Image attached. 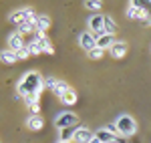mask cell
I'll return each mask as SVG.
<instances>
[{"label":"cell","instance_id":"6da1fadb","mask_svg":"<svg viewBox=\"0 0 151 143\" xmlns=\"http://www.w3.org/2000/svg\"><path fill=\"white\" fill-rule=\"evenodd\" d=\"M45 77L38 71H28L20 77V81L16 85V95L20 99H40L42 91H45Z\"/></svg>","mask_w":151,"mask_h":143},{"label":"cell","instance_id":"7a4b0ae2","mask_svg":"<svg viewBox=\"0 0 151 143\" xmlns=\"http://www.w3.org/2000/svg\"><path fill=\"white\" fill-rule=\"evenodd\" d=\"M113 125H115V131L119 137H133L137 133V123L129 113H121Z\"/></svg>","mask_w":151,"mask_h":143},{"label":"cell","instance_id":"3957f363","mask_svg":"<svg viewBox=\"0 0 151 143\" xmlns=\"http://www.w3.org/2000/svg\"><path fill=\"white\" fill-rule=\"evenodd\" d=\"M77 123H79V117L73 111H60V113L55 115V127L58 131L69 129V127H77Z\"/></svg>","mask_w":151,"mask_h":143},{"label":"cell","instance_id":"277c9868","mask_svg":"<svg viewBox=\"0 0 151 143\" xmlns=\"http://www.w3.org/2000/svg\"><path fill=\"white\" fill-rule=\"evenodd\" d=\"M87 24H89V30L93 32V34H105V14L101 12H97V14H91L89 18H87Z\"/></svg>","mask_w":151,"mask_h":143},{"label":"cell","instance_id":"5b68a950","mask_svg":"<svg viewBox=\"0 0 151 143\" xmlns=\"http://www.w3.org/2000/svg\"><path fill=\"white\" fill-rule=\"evenodd\" d=\"M6 42H8V50H12V52H20L22 48H26V42H24V38H22V34L20 32H10L8 34V38H6Z\"/></svg>","mask_w":151,"mask_h":143},{"label":"cell","instance_id":"8992f818","mask_svg":"<svg viewBox=\"0 0 151 143\" xmlns=\"http://www.w3.org/2000/svg\"><path fill=\"white\" fill-rule=\"evenodd\" d=\"M79 45H81L83 50L91 52L93 48H97V34H93L91 30H85L79 34Z\"/></svg>","mask_w":151,"mask_h":143},{"label":"cell","instance_id":"52a82bcc","mask_svg":"<svg viewBox=\"0 0 151 143\" xmlns=\"http://www.w3.org/2000/svg\"><path fill=\"white\" fill-rule=\"evenodd\" d=\"M30 10L32 8H18V10H14L8 14V22L14 24V26H20V24H24L26 20H28V14H30Z\"/></svg>","mask_w":151,"mask_h":143},{"label":"cell","instance_id":"ba28073f","mask_svg":"<svg viewBox=\"0 0 151 143\" xmlns=\"http://www.w3.org/2000/svg\"><path fill=\"white\" fill-rule=\"evenodd\" d=\"M95 137V133L89 127H77V131L73 135V143H89Z\"/></svg>","mask_w":151,"mask_h":143},{"label":"cell","instance_id":"9c48e42d","mask_svg":"<svg viewBox=\"0 0 151 143\" xmlns=\"http://www.w3.org/2000/svg\"><path fill=\"white\" fill-rule=\"evenodd\" d=\"M127 50H129V45L125 40H117L115 45H113V48L109 50V55H111L113 59H123V57L127 55Z\"/></svg>","mask_w":151,"mask_h":143},{"label":"cell","instance_id":"30bf717a","mask_svg":"<svg viewBox=\"0 0 151 143\" xmlns=\"http://www.w3.org/2000/svg\"><path fill=\"white\" fill-rule=\"evenodd\" d=\"M115 42H117V40H115V36H113V34H107V32H105V34L97 36V47L103 48V50H111Z\"/></svg>","mask_w":151,"mask_h":143},{"label":"cell","instance_id":"8fae6325","mask_svg":"<svg viewBox=\"0 0 151 143\" xmlns=\"http://www.w3.org/2000/svg\"><path fill=\"white\" fill-rule=\"evenodd\" d=\"M26 127H28L30 131H40V129L45 127V119H42V115H28V119H26Z\"/></svg>","mask_w":151,"mask_h":143},{"label":"cell","instance_id":"7c38bea8","mask_svg":"<svg viewBox=\"0 0 151 143\" xmlns=\"http://www.w3.org/2000/svg\"><path fill=\"white\" fill-rule=\"evenodd\" d=\"M77 99H79V97H77V91H75V89H70V91H67L65 95L60 97V103H63L65 107H73V105L77 103Z\"/></svg>","mask_w":151,"mask_h":143},{"label":"cell","instance_id":"4fadbf2b","mask_svg":"<svg viewBox=\"0 0 151 143\" xmlns=\"http://www.w3.org/2000/svg\"><path fill=\"white\" fill-rule=\"evenodd\" d=\"M0 59H2L4 65H14V63L18 60V55H16V52H12V50H8V48H4V50L0 52Z\"/></svg>","mask_w":151,"mask_h":143},{"label":"cell","instance_id":"5bb4252c","mask_svg":"<svg viewBox=\"0 0 151 143\" xmlns=\"http://www.w3.org/2000/svg\"><path fill=\"white\" fill-rule=\"evenodd\" d=\"M67 91H70V85L67 83V81H63V79H58V83H57V87L52 89V93H55V95H57L58 99H60V97L65 95Z\"/></svg>","mask_w":151,"mask_h":143},{"label":"cell","instance_id":"9a60e30c","mask_svg":"<svg viewBox=\"0 0 151 143\" xmlns=\"http://www.w3.org/2000/svg\"><path fill=\"white\" fill-rule=\"evenodd\" d=\"M48 26H50V16H47V14H40V16H38V20H36V30L47 32Z\"/></svg>","mask_w":151,"mask_h":143},{"label":"cell","instance_id":"2e32d148","mask_svg":"<svg viewBox=\"0 0 151 143\" xmlns=\"http://www.w3.org/2000/svg\"><path fill=\"white\" fill-rule=\"evenodd\" d=\"M105 32L107 34H113V36L117 32V24L113 20V16H109V14H105Z\"/></svg>","mask_w":151,"mask_h":143},{"label":"cell","instance_id":"e0dca14e","mask_svg":"<svg viewBox=\"0 0 151 143\" xmlns=\"http://www.w3.org/2000/svg\"><path fill=\"white\" fill-rule=\"evenodd\" d=\"M26 48L30 50V55H42V52H45V50H42V47H40V42H38V40H35V38L26 42Z\"/></svg>","mask_w":151,"mask_h":143},{"label":"cell","instance_id":"ac0fdd59","mask_svg":"<svg viewBox=\"0 0 151 143\" xmlns=\"http://www.w3.org/2000/svg\"><path fill=\"white\" fill-rule=\"evenodd\" d=\"M77 131V127H69V129H63L60 135H58V141H70L73 139V135Z\"/></svg>","mask_w":151,"mask_h":143},{"label":"cell","instance_id":"d6986e66","mask_svg":"<svg viewBox=\"0 0 151 143\" xmlns=\"http://www.w3.org/2000/svg\"><path fill=\"white\" fill-rule=\"evenodd\" d=\"M85 8H89V10H93V14H97V10L103 8V2L101 0H87L85 2Z\"/></svg>","mask_w":151,"mask_h":143},{"label":"cell","instance_id":"ffe728a7","mask_svg":"<svg viewBox=\"0 0 151 143\" xmlns=\"http://www.w3.org/2000/svg\"><path fill=\"white\" fill-rule=\"evenodd\" d=\"M38 42H40V47H42V50H45V52H47V55H52V52H55V48H52V42H50V38H42V40H38Z\"/></svg>","mask_w":151,"mask_h":143},{"label":"cell","instance_id":"44dd1931","mask_svg":"<svg viewBox=\"0 0 151 143\" xmlns=\"http://www.w3.org/2000/svg\"><path fill=\"white\" fill-rule=\"evenodd\" d=\"M16 32H20V34H28V32H35V26H30V24H20V26H16Z\"/></svg>","mask_w":151,"mask_h":143},{"label":"cell","instance_id":"7402d4cb","mask_svg":"<svg viewBox=\"0 0 151 143\" xmlns=\"http://www.w3.org/2000/svg\"><path fill=\"white\" fill-rule=\"evenodd\" d=\"M87 55H89V59H93V60H97V59H101V57H103L105 55V50L103 48H93V50H91V52H87Z\"/></svg>","mask_w":151,"mask_h":143},{"label":"cell","instance_id":"603a6c76","mask_svg":"<svg viewBox=\"0 0 151 143\" xmlns=\"http://www.w3.org/2000/svg\"><path fill=\"white\" fill-rule=\"evenodd\" d=\"M57 83H58L57 77H45V87H47V89H50V91L57 87Z\"/></svg>","mask_w":151,"mask_h":143},{"label":"cell","instance_id":"cb8c5ba5","mask_svg":"<svg viewBox=\"0 0 151 143\" xmlns=\"http://www.w3.org/2000/svg\"><path fill=\"white\" fill-rule=\"evenodd\" d=\"M28 57H30V50H28V48H22V50L18 52V60H26Z\"/></svg>","mask_w":151,"mask_h":143},{"label":"cell","instance_id":"d4e9b609","mask_svg":"<svg viewBox=\"0 0 151 143\" xmlns=\"http://www.w3.org/2000/svg\"><path fill=\"white\" fill-rule=\"evenodd\" d=\"M145 24H147V26H151V10H149V16H147V22H145Z\"/></svg>","mask_w":151,"mask_h":143},{"label":"cell","instance_id":"484cf974","mask_svg":"<svg viewBox=\"0 0 151 143\" xmlns=\"http://www.w3.org/2000/svg\"><path fill=\"white\" fill-rule=\"evenodd\" d=\"M89 143H101V141H99L97 137H93V139H91V141H89Z\"/></svg>","mask_w":151,"mask_h":143},{"label":"cell","instance_id":"4316f807","mask_svg":"<svg viewBox=\"0 0 151 143\" xmlns=\"http://www.w3.org/2000/svg\"><path fill=\"white\" fill-rule=\"evenodd\" d=\"M115 143H125V139H121V137H117V141Z\"/></svg>","mask_w":151,"mask_h":143},{"label":"cell","instance_id":"83f0119b","mask_svg":"<svg viewBox=\"0 0 151 143\" xmlns=\"http://www.w3.org/2000/svg\"><path fill=\"white\" fill-rule=\"evenodd\" d=\"M57 143H70V141H57Z\"/></svg>","mask_w":151,"mask_h":143}]
</instances>
